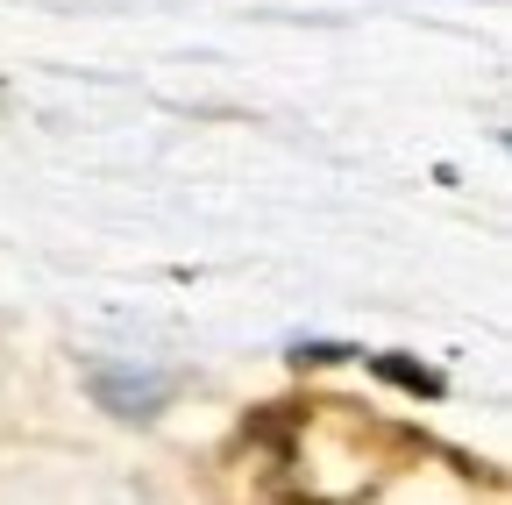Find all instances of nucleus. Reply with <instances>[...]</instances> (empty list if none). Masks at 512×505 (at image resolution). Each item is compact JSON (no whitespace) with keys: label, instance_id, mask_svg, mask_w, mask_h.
I'll return each instance as SVG.
<instances>
[{"label":"nucleus","instance_id":"f03ea898","mask_svg":"<svg viewBox=\"0 0 512 505\" xmlns=\"http://www.w3.org/2000/svg\"><path fill=\"white\" fill-rule=\"evenodd\" d=\"M93 392H100V399H107L114 413H128V420H143L150 406H164V392H171V385H164V377H136V385H128V377L100 370V377H93Z\"/></svg>","mask_w":512,"mask_h":505},{"label":"nucleus","instance_id":"f257e3e1","mask_svg":"<svg viewBox=\"0 0 512 505\" xmlns=\"http://www.w3.org/2000/svg\"><path fill=\"white\" fill-rule=\"evenodd\" d=\"M406 441L356 406H271L221 463L228 505H342L399 463Z\"/></svg>","mask_w":512,"mask_h":505}]
</instances>
